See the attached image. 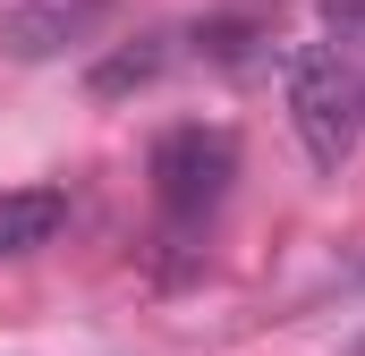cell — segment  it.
I'll use <instances>...</instances> for the list:
<instances>
[{
	"label": "cell",
	"mask_w": 365,
	"mask_h": 356,
	"mask_svg": "<svg viewBox=\"0 0 365 356\" xmlns=\"http://www.w3.org/2000/svg\"><path fill=\"white\" fill-rule=\"evenodd\" d=\"M314 17H323V34H331L340 51H365V0H323Z\"/></svg>",
	"instance_id": "8992f818"
},
{
	"label": "cell",
	"mask_w": 365,
	"mask_h": 356,
	"mask_svg": "<svg viewBox=\"0 0 365 356\" xmlns=\"http://www.w3.org/2000/svg\"><path fill=\"white\" fill-rule=\"evenodd\" d=\"M349 356H365V340H357V348H349Z\"/></svg>",
	"instance_id": "52a82bcc"
},
{
	"label": "cell",
	"mask_w": 365,
	"mask_h": 356,
	"mask_svg": "<svg viewBox=\"0 0 365 356\" xmlns=\"http://www.w3.org/2000/svg\"><path fill=\"white\" fill-rule=\"evenodd\" d=\"M230 178H238L230 127H170V136L153 145V195H162L170 221H204V212L230 195Z\"/></svg>",
	"instance_id": "7a4b0ae2"
},
{
	"label": "cell",
	"mask_w": 365,
	"mask_h": 356,
	"mask_svg": "<svg viewBox=\"0 0 365 356\" xmlns=\"http://www.w3.org/2000/svg\"><path fill=\"white\" fill-rule=\"evenodd\" d=\"M280 85H289V119H297V145L314 170H340L365 136V77L331 51V43H297L280 60Z\"/></svg>",
	"instance_id": "6da1fadb"
},
{
	"label": "cell",
	"mask_w": 365,
	"mask_h": 356,
	"mask_svg": "<svg viewBox=\"0 0 365 356\" xmlns=\"http://www.w3.org/2000/svg\"><path fill=\"white\" fill-rule=\"evenodd\" d=\"M110 26V0H9L0 9V51L9 60H60Z\"/></svg>",
	"instance_id": "3957f363"
},
{
	"label": "cell",
	"mask_w": 365,
	"mask_h": 356,
	"mask_svg": "<svg viewBox=\"0 0 365 356\" xmlns=\"http://www.w3.org/2000/svg\"><path fill=\"white\" fill-rule=\"evenodd\" d=\"M153 77H162V43H136V51H119V60H102V68H93V93L110 102V93L153 85Z\"/></svg>",
	"instance_id": "5b68a950"
},
{
	"label": "cell",
	"mask_w": 365,
	"mask_h": 356,
	"mask_svg": "<svg viewBox=\"0 0 365 356\" xmlns=\"http://www.w3.org/2000/svg\"><path fill=\"white\" fill-rule=\"evenodd\" d=\"M68 229V195L60 187H9L0 195V255H34Z\"/></svg>",
	"instance_id": "277c9868"
}]
</instances>
